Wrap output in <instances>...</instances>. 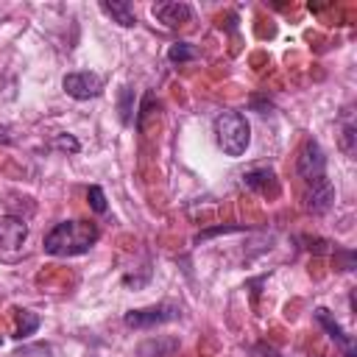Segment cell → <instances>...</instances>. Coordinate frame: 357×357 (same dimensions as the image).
<instances>
[{
    "label": "cell",
    "instance_id": "1",
    "mask_svg": "<svg viewBox=\"0 0 357 357\" xmlns=\"http://www.w3.org/2000/svg\"><path fill=\"white\" fill-rule=\"evenodd\" d=\"M98 226L92 220H61L45 234V254L50 257H78L98 243Z\"/></svg>",
    "mask_w": 357,
    "mask_h": 357
},
{
    "label": "cell",
    "instance_id": "2",
    "mask_svg": "<svg viewBox=\"0 0 357 357\" xmlns=\"http://www.w3.org/2000/svg\"><path fill=\"white\" fill-rule=\"evenodd\" d=\"M215 139L226 156H243L251 142V126L240 112H220L215 117Z\"/></svg>",
    "mask_w": 357,
    "mask_h": 357
},
{
    "label": "cell",
    "instance_id": "3",
    "mask_svg": "<svg viewBox=\"0 0 357 357\" xmlns=\"http://www.w3.org/2000/svg\"><path fill=\"white\" fill-rule=\"evenodd\" d=\"M178 307L170 304V301H162V304H151V307H139V310H128L126 312V326H134V329H151L156 324H167V321H176L178 318Z\"/></svg>",
    "mask_w": 357,
    "mask_h": 357
},
{
    "label": "cell",
    "instance_id": "4",
    "mask_svg": "<svg viewBox=\"0 0 357 357\" xmlns=\"http://www.w3.org/2000/svg\"><path fill=\"white\" fill-rule=\"evenodd\" d=\"M296 173L310 184L315 178H324L326 176V156L321 151V145L315 139H307L296 156Z\"/></svg>",
    "mask_w": 357,
    "mask_h": 357
},
{
    "label": "cell",
    "instance_id": "5",
    "mask_svg": "<svg viewBox=\"0 0 357 357\" xmlns=\"http://www.w3.org/2000/svg\"><path fill=\"white\" fill-rule=\"evenodd\" d=\"M64 92L75 100H89V98H98L103 92V81L98 73H89V70H81V73H67L64 81H61Z\"/></svg>",
    "mask_w": 357,
    "mask_h": 357
},
{
    "label": "cell",
    "instance_id": "6",
    "mask_svg": "<svg viewBox=\"0 0 357 357\" xmlns=\"http://www.w3.org/2000/svg\"><path fill=\"white\" fill-rule=\"evenodd\" d=\"M151 14L165 28H178V25L192 20V6L190 3H178V0H165V3H156L151 8Z\"/></svg>",
    "mask_w": 357,
    "mask_h": 357
},
{
    "label": "cell",
    "instance_id": "7",
    "mask_svg": "<svg viewBox=\"0 0 357 357\" xmlns=\"http://www.w3.org/2000/svg\"><path fill=\"white\" fill-rule=\"evenodd\" d=\"M315 321H318V324L326 329V335L335 340V346L343 351V357H357V349H354V337L343 332V326L335 321V315H332L329 310L318 307V310H315Z\"/></svg>",
    "mask_w": 357,
    "mask_h": 357
},
{
    "label": "cell",
    "instance_id": "8",
    "mask_svg": "<svg viewBox=\"0 0 357 357\" xmlns=\"http://www.w3.org/2000/svg\"><path fill=\"white\" fill-rule=\"evenodd\" d=\"M310 190H307V195H304V206H307V212H312V215H321V212H326L329 206H332V201H335V187H332V181L324 176V178H315V181H310L307 184Z\"/></svg>",
    "mask_w": 357,
    "mask_h": 357
},
{
    "label": "cell",
    "instance_id": "9",
    "mask_svg": "<svg viewBox=\"0 0 357 357\" xmlns=\"http://www.w3.org/2000/svg\"><path fill=\"white\" fill-rule=\"evenodd\" d=\"M28 237V223L22 218L14 215H3L0 218V248L6 251H17Z\"/></svg>",
    "mask_w": 357,
    "mask_h": 357
},
{
    "label": "cell",
    "instance_id": "10",
    "mask_svg": "<svg viewBox=\"0 0 357 357\" xmlns=\"http://www.w3.org/2000/svg\"><path fill=\"white\" fill-rule=\"evenodd\" d=\"M100 11L106 14V17H112V22H117V25H123V28H134L137 25V14H134V8H131V3H126V0H103L100 3Z\"/></svg>",
    "mask_w": 357,
    "mask_h": 357
},
{
    "label": "cell",
    "instance_id": "11",
    "mask_svg": "<svg viewBox=\"0 0 357 357\" xmlns=\"http://www.w3.org/2000/svg\"><path fill=\"white\" fill-rule=\"evenodd\" d=\"M243 184L248 187V190H254V192H262V195H273L276 192V173L273 170H268V167H257V170H248L245 176H243Z\"/></svg>",
    "mask_w": 357,
    "mask_h": 357
},
{
    "label": "cell",
    "instance_id": "12",
    "mask_svg": "<svg viewBox=\"0 0 357 357\" xmlns=\"http://www.w3.org/2000/svg\"><path fill=\"white\" fill-rule=\"evenodd\" d=\"M39 329V315L31 310H17V326H14V337L25 340Z\"/></svg>",
    "mask_w": 357,
    "mask_h": 357
},
{
    "label": "cell",
    "instance_id": "13",
    "mask_svg": "<svg viewBox=\"0 0 357 357\" xmlns=\"http://www.w3.org/2000/svg\"><path fill=\"white\" fill-rule=\"evenodd\" d=\"M167 59H170L173 64H184V61H192V59H195V50H192L190 42H176V45H170Z\"/></svg>",
    "mask_w": 357,
    "mask_h": 357
},
{
    "label": "cell",
    "instance_id": "14",
    "mask_svg": "<svg viewBox=\"0 0 357 357\" xmlns=\"http://www.w3.org/2000/svg\"><path fill=\"white\" fill-rule=\"evenodd\" d=\"M117 109H120V120H123V123H131V112H134V89H128V86L120 89Z\"/></svg>",
    "mask_w": 357,
    "mask_h": 357
},
{
    "label": "cell",
    "instance_id": "15",
    "mask_svg": "<svg viewBox=\"0 0 357 357\" xmlns=\"http://www.w3.org/2000/svg\"><path fill=\"white\" fill-rule=\"evenodd\" d=\"M86 198H89V206H92L98 215H100V212H106V195H103V190H100V187H95V184H92V187L86 190Z\"/></svg>",
    "mask_w": 357,
    "mask_h": 357
},
{
    "label": "cell",
    "instance_id": "16",
    "mask_svg": "<svg viewBox=\"0 0 357 357\" xmlns=\"http://www.w3.org/2000/svg\"><path fill=\"white\" fill-rule=\"evenodd\" d=\"M340 139H343V151H346V153H354V126H351V123L343 126Z\"/></svg>",
    "mask_w": 357,
    "mask_h": 357
},
{
    "label": "cell",
    "instance_id": "17",
    "mask_svg": "<svg viewBox=\"0 0 357 357\" xmlns=\"http://www.w3.org/2000/svg\"><path fill=\"white\" fill-rule=\"evenodd\" d=\"M56 148H64V151H73V153H75L81 145H78L75 137H70V134H59V137H56Z\"/></svg>",
    "mask_w": 357,
    "mask_h": 357
},
{
    "label": "cell",
    "instance_id": "18",
    "mask_svg": "<svg viewBox=\"0 0 357 357\" xmlns=\"http://www.w3.org/2000/svg\"><path fill=\"white\" fill-rule=\"evenodd\" d=\"M0 346H3V337H0Z\"/></svg>",
    "mask_w": 357,
    "mask_h": 357
}]
</instances>
